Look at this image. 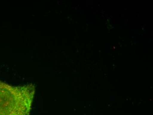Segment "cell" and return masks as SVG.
<instances>
[{
    "instance_id": "cell-1",
    "label": "cell",
    "mask_w": 153,
    "mask_h": 115,
    "mask_svg": "<svg viewBox=\"0 0 153 115\" xmlns=\"http://www.w3.org/2000/svg\"><path fill=\"white\" fill-rule=\"evenodd\" d=\"M35 88L13 86L0 81V115H30Z\"/></svg>"
}]
</instances>
